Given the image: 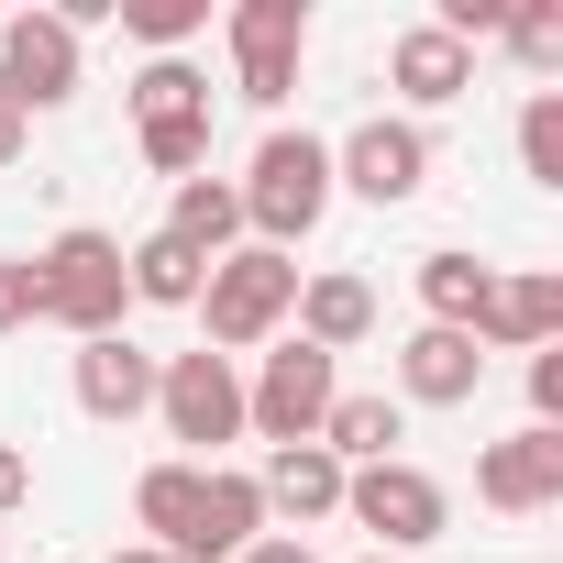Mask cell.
I'll return each mask as SVG.
<instances>
[{
    "label": "cell",
    "instance_id": "obj_12",
    "mask_svg": "<svg viewBox=\"0 0 563 563\" xmlns=\"http://www.w3.org/2000/svg\"><path fill=\"white\" fill-rule=\"evenodd\" d=\"M563 343V276L552 265H497V288H486V321H475V354H541Z\"/></svg>",
    "mask_w": 563,
    "mask_h": 563
},
{
    "label": "cell",
    "instance_id": "obj_26",
    "mask_svg": "<svg viewBox=\"0 0 563 563\" xmlns=\"http://www.w3.org/2000/svg\"><path fill=\"white\" fill-rule=\"evenodd\" d=\"M519 177L530 188H563V89H530L519 100Z\"/></svg>",
    "mask_w": 563,
    "mask_h": 563
},
{
    "label": "cell",
    "instance_id": "obj_28",
    "mask_svg": "<svg viewBox=\"0 0 563 563\" xmlns=\"http://www.w3.org/2000/svg\"><path fill=\"white\" fill-rule=\"evenodd\" d=\"M0 332H34V265L0 254Z\"/></svg>",
    "mask_w": 563,
    "mask_h": 563
},
{
    "label": "cell",
    "instance_id": "obj_22",
    "mask_svg": "<svg viewBox=\"0 0 563 563\" xmlns=\"http://www.w3.org/2000/svg\"><path fill=\"white\" fill-rule=\"evenodd\" d=\"M188 508H199V464H188V453H166V464H144V475H133V519H144V541H155V552H177V541H188Z\"/></svg>",
    "mask_w": 563,
    "mask_h": 563
},
{
    "label": "cell",
    "instance_id": "obj_15",
    "mask_svg": "<svg viewBox=\"0 0 563 563\" xmlns=\"http://www.w3.org/2000/svg\"><path fill=\"white\" fill-rule=\"evenodd\" d=\"M387 89L409 100V122L420 111H442V100H464L475 89V45H453L442 23H409L398 45H387Z\"/></svg>",
    "mask_w": 563,
    "mask_h": 563
},
{
    "label": "cell",
    "instance_id": "obj_25",
    "mask_svg": "<svg viewBox=\"0 0 563 563\" xmlns=\"http://www.w3.org/2000/svg\"><path fill=\"white\" fill-rule=\"evenodd\" d=\"M497 45H508V56H519V67H530L541 89L563 78V12H552V0H508V23H497Z\"/></svg>",
    "mask_w": 563,
    "mask_h": 563
},
{
    "label": "cell",
    "instance_id": "obj_5",
    "mask_svg": "<svg viewBox=\"0 0 563 563\" xmlns=\"http://www.w3.org/2000/svg\"><path fill=\"white\" fill-rule=\"evenodd\" d=\"M343 519H354V530H376V552L398 563V552H420V541H442V530H453V497H442V475H431V464L387 453V464H354V475H343Z\"/></svg>",
    "mask_w": 563,
    "mask_h": 563
},
{
    "label": "cell",
    "instance_id": "obj_9",
    "mask_svg": "<svg viewBox=\"0 0 563 563\" xmlns=\"http://www.w3.org/2000/svg\"><path fill=\"white\" fill-rule=\"evenodd\" d=\"M78 34L56 23V12H12V23H0V100H12L23 122L34 111H67L78 100Z\"/></svg>",
    "mask_w": 563,
    "mask_h": 563
},
{
    "label": "cell",
    "instance_id": "obj_6",
    "mask_svg": "<svg viewBox=\"0 0 563 563\" xmlns=\"http://www.w3.org/2000/svg\"><path fill=\"white\" fill-rule=\"evenodd\" d=\"M155 420H166V442H188V464H210L221 442H243V365L232 354H166L155 365Z\"/></svg>",
    "mask_w": 563,
    "mask_h": 563
},
{
    "label": "cell",
    "instance_id": "obj_30",
    "mask_svg": "<svg viewBox=\"0 0 563 563\" xmlns=\"http://www.w3.org/2000/svg\"><path fill=\"white\" fill-rule=\"evenodd\" d=\"M243 563H321V552H310V541H288V530H265V541H254Z\"/></svg>",
    "mask_w": 563,
    "mask_h": 563
},
{
    "label": "cell",
    "instance_id": "obj_23",
    "mask_svg": "<svg viewBox=\"0 0 563 563\" xmlns=\"http://www.w3.org/2000/svg\"><path fill=\"white\" fill-rule=\"evenodd\" d=\"M188 111H210V78L188 56H144L133 67V122H188Z\"/></svg>",
    "mask_w": 563,
    "mask_h": 563
},
{
    "label": "cell",
    "instance_id": "obj_31",
    "mask_svg": "<svg viewBox=\"0 0 563 563\" xmlns=\"http://www.w3.org/2000/svg\"><path fill=\"white\" fill-rule=\"evenodd\" d=\"M23 133H34V122H23L12 100H0V166H12V155H23Z\"/></svg>",
    "mask_w": 563,
    "mask_h": 563
},
{
    "label": "cell",
    "instance_id": "obj_4",
    "mask_svg": "<svg viewBox=\"0 0 563 563\" xmlns=\"http://www.w3.org/2000/svg\"><path fill=\"white\" fill-rule=\"evenodd\" d=\"M332 398H343V365L321 354V343H276L254 376H243V431L276 453V442H321V420H332Z\"/></svg>",
    "mask_w": 563,
    "mask_h": 563
},
{
    "label": "cell",
    "instance_id": "obj_19",
    "mask_svg": "<svg viewBox=\"0 0 563 563\" xmlns=\"http://www.w3.org/2000/svg\"><path fill=\"white\" fill-rule=\"evenodd\" d=\"M155 232H177L199 265H221V254L243 243V199H232V177H177V199H166Z\"/></svg>",
    "mask_w": 563,
    "mask_h": 563
},
{
    "label": "cell",
    "instance_id": "obj_17",
    "mask_svg": "<svg viewBox=\"0 0 563 563\" xmlns=\"http://www.w3.org/2000/svg\"><path fill=\"white\" fill-rule=\"evenodd\" d=\"M288 321H299V343H321V354L343 365V354L376 332V288H365V276H299V310H288Z\"/></svg>",
    "mask_w": 563,
    "mask_h": 563
},
{
    "label": "cell",
    "instance_id": "obj_3",
    "mask_svg": "<svg viewBox=\"0 0 563 563\" xmlns=\"http://www.w3.org/2000/svg\"><path fill=\"white\" fill-rule=\"evenodd\" d=\"M288 310H299V265L265 254V243H232V254L199 276V332H210V354L276 343V332H288Z\"/></svg>",
    "mask_w": 563,
    "mask_h": 563
},
{
    "label": "cell",
    "instance_id": "obj_11",
    "mask_svg": "<svg viewBox=\"0 0 563 563\" xmlns=\"http://www.w3.org/2000/svg\"><path fill=\"white\" fill-rule=\"evenodd\" d=\"M254 541H265V497H254V475H243V464H199V508H188L177 563H243Z\"/></svg>",
    "mask_w": 563,
    "mask_h": 563
},
{
    "label": "cell",
    "instance_id": "obj_29",
    "mask_svg": "<svg viewBox=\"0 0 563 563\" xmlns=\"http://www.w3.org/2000/svg\"><path fill=\"white\" fill-rule=\"evenodd\" d=\"M23 497H34V464H23V453H12V442H0V519H12V508H23Z\"/></svg>",
    "mask_w": 563,
    "mask_h": 563
},
{
    "label": "cell",
    "instance_id": "obj_10",
    "mask_svg": "<svg viewBox=\"0 0 563 563\" xmlns=\"http://www.w3.org/2000/svg\"><path fill=\"white\" fill-rule=\"evenodd\" d=\"M475 497L497 519H530V508H563V431H508L475 453Z\"/></svg>",
    "mask_w": 563,
    "mask_h": 563
},
{
    "label": "cell",
    "instance_id": "obj_24",
    "mask_svg": "<svg viewBox=\"0 0 563 563\" xmlns=\"http://www.w3.org/2000/svg\"><path fill=\"white\" fill-rule=\"evenodd\" d=\"M111 23L144 56H188V34H210V0H111Z\"/></svg>",
    "mask_w": 563,
    "mask_h": 563
},
{
    "label": "cell",
    "instance_id": "obj_18",
    "mask_svg": "<svg viewBox=\"0 0 563 563\" xmlns=\"http://www.w3.org/2000/svg\"><path fill=\"white\" fill-rule=\"evenodd\" d=\"M398 431H409V409H398L387 387H343V398H332V420H321V453L354 475V464H387V453H398Z\"/></svg>",
    "mask_w": 563,
    "mask_h": 563
},
{
    "label": "cell",
    "instance_id": "obj_14",
    "mask_svg": "<svg viewBox=\"0 0 563 563\" xmlns=\"http://www.w3.org/2000/svg\"><path fill=\"white\" fill-rule=\"evenodd\" d=\"M254 497H265V519H288V541H299L310 519H343V464L321 442H276L254 464Z\"/></svg>",
    "mask_w": 563,
    "mask_h": 563
},
{
    "label": "cell",
    "instance_id": "obj_16",
    "mask_svg": "<svg viewBox=\"0 0 563 563\" xmlns=\"http://www.w3.org/2000/svg\"><path fill=\"white\" fill-rule=\"evenodd\" d=\"M78 409L89 420H144L155 409V354L133 343V332H100V343H78Z\"/></svg>",
    "mask_w": 563,
    "mask_h": 563
},
{
    "label": "cell",
    "instance_id": "obj_2",
    "mask_svg": "<svg viewBox=\"0 0 563 563\" xmlns=\"http://www.w3.org/2000/svg\"><path fill=\"white\" fill-rule=\"evenodd\" d=\"M34 265V321H56V332H78V343H100V332H122V310H133V288H122V232H100V221H67L45 254H23Z\"/></svg>",
    "mask_w": 563,
    "mask_h": 563
},
{
    "label": "cell",
    "instance_id": "obj_32",
    "mask_svg": "<svg viewBox=\"0 0 563 563\" xmlns=\"http://www.w3.org/2000/svg\"><path fill=\"white\" fill-rule=\"evenodd\" d=\"M111 563H177V552H155V541H122V552H111Z\"/></svg>",
    "mask_w": 563,
    "mask_h": 563
},
{
    "label": "cell",
    "instance_id": "obj_13",
    "mask_svg": "<svg viewBox=\"0 0 563 563\" xmlns=\"http://www.w3.org/2000/svg\"><path fill=\"white\" fill-rule=\"evenodd\" d=\"M475 387H486V354H475V332H409L398 343V409H475Z\"/></svg>",
    "mask_w": 563,
    "mask_h": 563
},
{
    "label": "cell",
    "instance_id": "obj_27",
    "mask_svg": "<svg viewBox=\"0 0 563 563\" xmlns=\"http://www.w3.org/2000/svg\"><path fill=\"white\" fill-rule=\"evenodd\" d=\"M144 133V166L155 177H199L210 166V111H188V122H133Z\"/></svg>",
    "mask_w": 563,
    "mask_h": 563
},
{
    "label": "cell",
    "instance_id": "obj_1",
    "mask_svg": "<svg viewBox=\"0 0 563 563\" xmlns=\"http://www.w3.org/2000/svg\"><path fill=\"white\" fill-rule=\"evenodd\" d=\"M232 199H243V232L265 243V254H288V243H310L321 221H332V144L321 133H288V122H276L265 144H254V166L232 177Z\"/></svg>",
    "mask_w": 563,
    "mask_h": 563
},
{
    "label": "cell",
    "instance_id": "obj_7",
    "mask_svg": "<svg viewBox=\"0 0 563 563\" xmlns=\"http://www.w3.org/2000/svg\"><path fill=\"white\" fill-rule=\"evenodd\" d=\"M332 188H354V199H376V210H409V199L431 188V133H420L409 111L354 122V133L332 144Z\"/></svg>",
    "mask_w": 563,
    "mask_h": 563
},
{
    "label": "cell",
    "instance_id": "obj_20",
    "mask_svg": "<svg viewBox=\"0 0 563 563\" xmlns=\"http://www.w3.org/2000/svg\"><path fill=\"white\" fill-rule=\"evenodd\" d=\"M486 288H497L486 254H464V243L420 254V310H431V332H475V321H486Z\"/></svg>",
    "mask_w": 563,
    "mask_h": 563
},
{
    "label": "cell",
    "instance_id": "obj_33",
    "mask_svg": "<svg viewBox=\"0 0 563 563\" xmlns=\"http://www.w3.org/2000/svg\"><path fill=\"white\" fill-rule=\"evenodd\" d=\"M365 563H387V552H365Z\"/></svg>",
    "mask_w": 563,
    "mask_h": 563
},
{
    "label": "cell",
    "instance_id": "obj_8",
    "mask_svg": "<svg viewBox=\"0 0 563 563\" xmlns=\"http://www.w3.org/2000/svg\"><path fill=\"white\" fill-rule=\"evenodd\" d=\"M232 89L254 111H276L299 89V56H310V0H232Z\"/></svg>",
    "mask_w": 563,
    "mask_h": 563
},
{
    "label": "cell",
    "instance_id": "obj_21",
    "mask_svg": "<svg viewBox=\"0 0 563 563\" xmlns=\"http://www.w3.org/2000/svg\"><path fill=\"white\" fill-rule=\"evenodd\" d=\"M199 254L177 243V232H144V243H122V288L144 299V310H199Z\"/></svg>",
    "mask_w": 563,
    "mask_h": 563
}]
</instances>
